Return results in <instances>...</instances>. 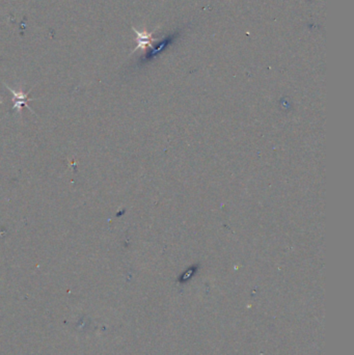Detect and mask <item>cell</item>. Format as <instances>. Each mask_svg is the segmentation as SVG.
Here are the masks:
<instances>
[{"label": "cell", "instance_id": "obj_2", "mask_svg": "<svg viewBox=\"0 0 354 355\" xmlns=\"http://www.w3.org/2000/svg\"><path fill=\"white\" fill-rule=\"evenodd\" d=\"M6 88H7V89L13 94V96H14V98H13V102H14L13 109H14V111H15V109H18V111H21V108H22L23 106H25V107L29 108L33 114H35V112H33V109H32L29 105H27V103H29L30 101L33 100L32 98H29V93H24V92H22V91H18V92H17V91H14L13 89H11L10 87H8L7 85H6Z\"/></svg>", "mask_w": 354, "mask_h": 355}, {"label": "cell", "instance_id": "obj_1", "mask_svg": "<svg viewBox=\"0 0 354 355\" xmlns=\"http://www.w3.org/2000/svg\"><path fill=\"white\" fill-rule=\"evenodd\" d=\"M132 30L136 34V42H138V46L135 47V49L132 51V53L135 52L136 50H139V49L145 51L148 47L152 48L153 43L159 41V39L153 38L154 33H147L146 31L142 33V32H139L136 29H134V27H132Z\"/></svg>", "mask_w": 354, "mask_h": 355}]
</instances>
